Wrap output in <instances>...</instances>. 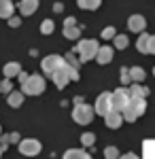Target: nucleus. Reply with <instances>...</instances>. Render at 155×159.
<instances>
[{
    "instance_id": "nucleus-1",
    "label": "nucleus",
    "mask_w": 155,
    "mask_h": 159,
    "mask_svg": "<svg viewBox=\"0 0 155 159\" xmlns=\"http://www.w3.org/2000/svg\"><path fill=\"white\" fill-rule=\"evenodd\" d=\"M98 49H100L98 40H94V38H83V40H79L77 49H72V51L79 55V60H81V61H92V60H96Z\"/></svg>"
},
{
    "instance_id": "nucleus-2",
    "label": "nucleus",
    "mask_w": 155,
    "mask_h": 159,
    "mask_svg": "<svg viewBox=\"0 0 155 159\" xmlns=\"http://www.w3.org/2000/svg\"><path fill=\"white\" fill-rule=\"evenodd\" d=\"M144 110H147V102L143 98H130V102L125 104V108H123V119L128 123H134L138 117H143Z\"/></svg>"
},
{
    "instance_id": "nucleus-3",
    "label": "nucleus",
    "mask_w": 155,
    "mask_h": 159,
    "mask_svg": "<svg viewBox=\"0 0 155 159\" xmlns=\"http://www.w3.org/2000/svg\"><path fill=\"white\" fill-rule=\"evenodd\" d=\"M43 91H45V79L40 74H28V79L21 83L24 96H40Z\"/></svg>"
},
{
    "instance_id": "nucleus-4",
    "label": "nucleus",
    "mask_w": 155,
    "mask_h": 159,
    "mask_svg": "<svg viewBox=\"0 0 155 159\" xmlns=\"http://www.w3.org/2000/svg\"><path fill=\"white\" fill-rule=\"evenodd\" d=\"M94 115L96 110L89 106V104H85V102H79L74 108H72V119L79 123V125H87V123L94 121Z\"/></svg>"
},
{
    "instance_id": "nucleus-5",
    "label": "nucleus",
    "mask_w": 155,
    "mask_h": 159,
    "mask_svg": "<svg viewBox=\"0 0 155 159\" xmlns=\"http://www.w3.org/2000/svg\"><path fill=\"white\" fill-rule=\"evenodd\" d=\"M40 148L43 144L34 140V138H24V140H19V153L24 155V157H36L38 153H40Z\"/></svg>"
},
{
    "instance_id": "nucleus-6",
    "label": "nucleus",
    "mask_w": 155,
    "mask_h": 159,
    "mask_svg": "<svg viewBox=\"0 0 155 159\" xmlns=\"http://www.w3.org/2000/svg\"><path fill=\"white\" fill-rule=\"evenodd\" d=\"M96 115H102V117H106L108 112L113 110V93H108V91H104V93H100L98 98H96Z\"/></svg>"
},
{
    "instance_id": "nucleus-7",
    "label": "nucleus",
    "mask_w": 155,
    "mask_h": 159,
    "mask_svg": "<svg viewBox=\"0 0 155 159\" xmlns=\"http://www.w3.org/2000/svg\"><path fill=\"white\" fill-rule=\"evenodd\" d=\"M62 66H64V57L62 55H47V57H43V61H40L43 72L49 74V76L55 72L58 68H62Z\"/></svg>"
},
{
    "instance_id": "nucleus-8",
    "label": "nucleus",
    "mask_w": 155,
    "mask_h": 159,
    "mask_svg": "<svg viewBox=\"0 0 155 159\" xmlns=\"http://www.w3.org/2000/svg\"><path fill=\"white\" fill-rule=\"evenodd\" d=\"M130 102V93H128V89L125 87H119V89H115L113 91V110H117V112H123L125 108V104Z\"/></svg>"
},
{
    "instance_id": "nucleus-9",
    "label": "nucleus",
    "mask_w": 155,
    "mask_h": 159,
    "mask_svg": "<svg viewBox=\"0 0 155 159\" xmlns=\"http://www.w3.org/2000/svg\"><path fill=\"white\" fill-rule=\"evenodd\" d=\"M51 79H53V83H55L58 89H64V87L68 85V83H70V76H68V68H66V64L51 74Z\"/></svg>"
},
{
    "instance_id": "nucleus-10",
    "label": "nucleus",
    "mask_w": 155,
    "mask_h": 159,
    "mask_svg": "<svg viewBox=\"0 0 155 159\" xmlns=\"http://www.w3.org/2000/svg\"><path fill=\"white\" fill-rule=\"evenodd\" d=\"M144 28H147V19H144L143 15H130V19H128V30L130 32H144Z\"/></svg>"
},
{
    "instance_id": "nucleus-11",
    "label": "nucleus",
    "mask_w": 155,
    "mask_h": 159,
    "mask_svg": "<svg viewBox=\"0 0 155 159\" xmlns=\"http://www.w3.org/2000/svg\"><path fill=\"white\" fill-rule=\"evenodd\" d=\"M113 55H115V49L113 47H108V45H104V47H100L98 49V53H96V61L98 64H110L113 61Z\"/></svg>"
},
{
    "instance_id": "nucleus-12",
    "label": "nucleus",
    "mask_w": 155,
    "mask_h": 159,
    "mask_svg": "<svg viewBox=\"0 0 155 159\" xmlns=\"http://www.w3.org/2000/svg\"><path fill=\"white\" fill-rule=\"evenodd\" d=\"M104 123H106V127H110V129H117V127H121V123H123V115L117 112V110H110L106 117H104Z\"/></svg>"
},
{
    "instance_id": "nucleus-13",
    "label": "nucleus",
    "mask_w": 155,
    "mask_h": 159,
    "mask_svg": "<svg viewBox=\"0 0 155 159\" xmlns=\"http://www.w3.org/2000/svg\"><path fill=\"white\" fill-rule=\"evenodd\" d=\"M128 93H130V98H147L149 96V89L144 85H140V83H132L130 87H128Z\"/></svg>"
},
{
    "instance_id": "nucleus-14",
    "label": "nucleus",
    "mask_w": 155,
    "mask_h": 159,
    "mask_svg": "<svg viewBox=\"0 0 155 159\" xmlns=\"http://www.w3.org/2000/svg\"><path fill=\"white\" fill-rule=\"evenodd\" d=\"M36 9H38V0H21L19 2V13L26 15V17L36 13Z\"/></svg>"
},
{
    "instance_id": "nucleus-15",
    "label": "nucleus",
    "mask_w": 155,
    "mask_h": 159,
    "mask_svg": "<svg viewBox=\"0 0 155 159\" xmlns=\"http://www.w3.org/2000/svg\"><path fill=\"white\" fill-rule=\"evenodd\" d=\"M13 11H15L13 0H0V19H9V17H13Z\"/></svg>"
},
{
    "instance_id": "nucleus-16",
    "label": "nucleus",
    "mask_w": 155,
    "mask_h": 159,
    "mask_svg": "<svg viewBox=\"0 0 155 159\" xmlns=\"http://www.w3.org/2000/svg\"><path fill=\"white\" fill-rule=\"evenodd\" d=\"M62 159H92L89 153H85L83 148H68L66 153H64V157Z\"/></svg>"
},
{
    "instance_id": "nucleus-17",
    "label": "nucleus",
    "mask_w": 155,
    "mask_h": 159,
    "mask_svg": "<svg viewBox=\"0 0 155 159\" xmlns=\"http://www.w3.org/2000/svg\"><path fill=\"white\" fill-rule=\"evenodd\" d=\"M19 72H21V64H19V61H9V64L4 66V76H7V79L19 76Z\"/></svg>"
},
{
    "instance_id": "nucleus-18",
    "label": "nucleus",
    "mask_w": 155,
    "mask_h": 159,
    "mask_svg": "<svg viewBox=\"0 0 155 159\" xmlns=\"http://www.w3.org/2000/svg\"><path fill=\"white\" fill-rule=\"evenodd\" d=\"M7 102H9L11 108H19V106L24 104V93H21V91H11V93L7 96Z\"/></svg>"
},
{
    "instance_id": "nucleus-19",
    "label": "nucleus",
    "mask_w": 155,
    "mask_h": 159,
    "mask_svg": "<svg viewBox=\"0 0 155 159\" xmlns=\"http://www.w3.org/2000/svg\"><path fill=\"white\" fill-rule=\"evenodd\" d=\"M130 70V79H132V83H143L144 81V70L140 68V66H132V68H128Z\"/></svg>"
},
{
    "instance_id": "nucleus-20",
    "label": "nucleus",
    "mask_w": 155,
    "mask_h": 159,
    "mask_svg": "<svg viewBox=\"0 0 155 159\" xmlns=\"http://www.w3.org/2000/svg\"><path fill=\"white\" fill-rule=\"evenodd\" d=\"M77 4H79V9H83V11H96V9H100L102 0H77Z\"/></svg>"
},
{
    "instance_id": "nucleus-21",
    "label": "nucleus",
    "mask_w": 155,
    "mask_h": 159,
    "mask_svg": "<svg viewBox=\"0 0 155 159\" xmlns=\"http://www.w3.org/2000/svg\"><path fill=\"white\" fill-rule=\"evenodd\" d=\"M149 36H151V34L140 32V36H138V40H136V49L140 51V53H149Z\"/></svg>"
},
{
    "instance_id": "nucleus-22",
    "label": "nucleus",
    "mask_w": 155,
    "mask_h": 159,
    "mask_svg": "<svg viewBox=\"0 0 155 159\" xmlns=\"http://www.w3.org/2000/svg\"><path fill=\"white\" fill-rule=\"evenodd\" d=\"M64 36L68 38V40H77V38L81 36L79 25H64Z\"/></svg>"
},
{
    "instance_id": "nucleus-23",
    "label": "nucleus",
    "mask_w": 155,
    "mask_h": 159,
    "mask_svg": "<svg viewBox=\"0 0 155 159\" xmlns=\"http://www.w3.org/2000/svg\"><path fill=\"white\" fill-rule=\"evenodd\" d=\"M64 64H68V66H72V68H77V70H79L81 60H79V55H77L74 51H68V53L64 55Z\"/></svg>"
},
{
    "instance_id": "nucleus-24",
    "label": "nucleus",
    "mask_w": 155,
    "mask_h": 159,
    "mask_svg": "<svg viewBox=\"0 0 155 159\" xmlns=\"http://www.w3.org/2000/svg\"><path fill=\"white\" fill-rule=\"evenodd\" d=\"M113 40H115V49H125V47L130 45V38H128V34H117Z\"/></svg>"
},
{
    "instance_id": "nucleus-25",
    "label": "nucleus",
    "mask_w": 155,
    "mask_h": 159,
    "mask_svg": "<svg viewBox=\"0 0 155 159\" xmlns=\"http://www.w3.org/2000/svg\"><path fill=\"white\" fill-rule=\"evenodd\" d=\"M53 28H55V24H53L51 19H45V21L40 24V34H45V36L53 34Z\"/></svg>"
},
{
    "instance_id": "nucleus-26",
    "label": "nucleus",
    "mask_w": 155,
    "mask_h": 159,
    "mask_svg": "<svg viewBox=\"0 0 155 159\" xmlns=\"http://www.w3.org/2000/svg\"><path fill=\"white\" fill-rule=\"evenodd\" d=\"M104 159H119V148L117 147H106L104 148Z\"/></svg>"
},
{
    "instance_id": "nucleus-27",
    "label": "nucleus",
    "mask_w": 155,
    "mask_h": 159,
    "mask_svg": "<svg viewBox=\"0 0 155 159\" xmlns=\"http://www.w3.org/2000/svg\"><path fill=\"white\" fill-rule=\"evenodd\" d=\"M117 36V30L113 28V25H106L104 30H102V38H106V40H110V38Z\"/></svg>"
},
{
    "instance_id": "nucleus-28",
    "label": "nucleus",
    "mask_w": 155,
    "mask_h": 159,
    "mask_svg": "<svg viewBox=\"0 0 155 159\" xmlns=\"http://www.w3.org/2000/svg\"><path fill=\"white\" fill-rule=\"evenodd\" d=\"M81 142H83V147H92V144L96 142V136L87 132V134H83V136H81Z\"/></svg>"
},
{
    "instance_id": "nucleus-29",
    "label": "nucleus",
    "mask_w": 155,
    "mask_h": 159,
    "mask_svg": "<svg viewBox=\"0 0 155 159\" xmlns=\"http://www.w3.org/2000/svg\"><path fill=\"white\" fill-rule=\"evenodd\" d=\"M121 85H128V87L132 85V79H130V70H125V68L121 70Z\"/></svg>"
},
{
    "instance_id": "nucleus-30",
    "label": "nucleus",
    "mask_w": 155,
    "mask_h": 159,
    "mask_svg": "<svg viewBox=\"0 0 155 159\" xmlns=\"http://www.w3.org/2000/svg\"><path fill=\"white\" fill-rule=\"evenodd\" d=\"M0 85H2V91H4L7 96H9V93L13 91V83H11V79H4V81H0Z\"/></svg>"
},
{
    "instance_id": "nucleus-31",
    "label": "nucleus",
    "mask_w": 155,
    "mask_h": 159,
    "mask_svg": "<svg viewBox=\"0 0 155 159\" xmlns=\"http://www.w3.org/2000/svg\"><path fill=\"white\" fill-rule=\"evenodd\" d=\"M7 21H9L11 28H19V25H21V19H19V17H9Z\"/></svg>"
},
{
    "instance_id": "nucleus-32",
    "label": "nucleus",
    "mask_w": 155,
    "mask_h": 159,
    "mask_svg": "<svg viewBox=\"0 0 155 159\" xmlns=\"http://www.w3.org/2000/svg\"><path fill=\"white\" fill-rule=\"evenodd\" d=\"M7 140H9V144H11V142H19V134H17V132H13V134L7 136Z\"/></svg>"
},
{
    "instance_id": "nucleus-33",
    "label": "nucleus",
    "mask_w": 155,
    "mask_h": 159,
    "mask_svg": "<svg viewBox=\"0 0 155 159\" xmlns=\"http://www.w3.org/2000/svg\"><path fill=\"white\" fill-rule=\"evenodd\" d=\"M149 53L155 55V36H149Z\"/></svg>"
},
{
    "instance_id": "nucleus-34",
    "label": "nucleus",
    "mask_w": 155,
    "mask_h": 159,
    "mask_svg": "<svg viewBox=\"0 0 155 159\" xmlns=\"http://www.w3.org/2000/svg\"><path fill=\"white\" fill-rule=\"evenodd\" d=\"M119 159H140L138 155H134V153H125V155H121Z\"/></svg>"
},
{
    "instance_id": "nucleus-35",
    "label": "nucleus",
    "mask_w": 155,
    "mask_h": 159,
    "mask_svg": "<svg viewBox=\"0 0 155 159\" xmlns=\"http://www.w3.org/2000/svg\"><path fill=\"white\" fill-rule=\"evenodd\" d=\"M64 25H77V19H74V17H66Z\"/></svg>"
},
{
    "instance_id": "nucleus-36",
    "label": "nucleus",
    "mask_w": 155,
    "mask_h": 159,
    "mask_svg": "<svg viewBox=\"0 0 155 159\" xmlns=\"http://www.w3.org/2000/svg\"><path fill=\"white\" fill-rule=\"evenodd\" d=\"M62 9H64V7H62L60 2H55V4H53V11H55V13H60V11H62Z\"/></svg>"
},
{
    "instance_id": "nucleus-37",
    "label": "nucleus",
    "mask_w": 155,
    "mask_h": 159,
    "mask_svg": "<svg viewBox=\"0 0 155 159\" xmlns=\"http://www.w3.org/2000/svg\"><path fill=\"white\" fill-rule=\"evenodd\" d=\"M26 79H28V74H26V72H24V70H21V72H19V83H24Z\"/></svg>"
},
{
    "instance_id": "nucleus-38",
    "label": "nucleus",
    "mask_w": 155,
    "mask_h": 159,
    "mask_svg": "<svg viewBox=\"0 0 155 159\" xmlns=\"http://www.w3.org/2000/svg\"><path fill=\"white\" fill-rule=\"evenodd\" d=\"M2 151H4V148H2V147H0V157H2Z\"/></svg>"
},
{
    "instance_id": "nucleus-39",
    "label": "nucleus",
    "mask_w": 155,
    "mask_h": 159,
    "mask_svg": "<svg viewBox=\"0 0 155 159\" xmlns=\"http://www.w3.org/2000/svg\"><path fill=\"white\" fill-rule=\"evenodd\" d=\"M153 76H155V66H153Z\"/></svg>"
},
{
    "instance_id": "nucleus-40",
    "label": "nucleus",
    "mask_w": 155,
    "mask_h": 159,
    "mask_svg": "<svg viewBox=\"0 0 155 159\" xmlns=\"http://www.w3.org/2000/svg\"><path fill=\"white\" fill-rule=\"evenodd\" d=\"M0 93H2V85H0Z\"/></svg>"
},
{
    "instance_id": "nucleus-41",
    "label": "nucleus",
    "mask_w": 155,
    "mask_h": 159,
    "mask_svg": "<svg viewBox=\"0 0 155 159\" xmlns=\"http://www.w3.org/2000/svg\"><path fill=\"white\" fill-rule=\"evenodd\" d=\"M0 134H2V127H0Z\"/></svg>"
}]
</instances>
